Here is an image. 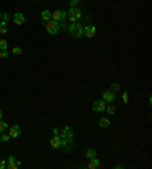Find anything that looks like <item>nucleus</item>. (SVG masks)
I'll return each instance as SVG.
<instances>
[{
    "label": "nucleus",
    "instance_id": "16",
    "mask_svg": "<svg viewBox=\"0 0 152 169\" xmlns=\"http://www.w3.org/2000/svg\"><path fill=\"white\" fill-rule=\"evenodd\" d=\"M87 158L88 160H91V158H95L96 155H97V152H96V150H93V148H90V150H87Z\"/></svg>",
    "mask_w": 152,
    "mask_h": 169
},
{
    "label": "nucleus",
    "instance_id": "20",
    "mask_svg": "<svg viewBox=\"0 0 152 169\" xmlns=\"http://www.w3.org/2000/svg\"><path fill=\"white\" fill-rule=\"evenodd\" d=\"M119 90H120V85H119L117 82H113V84H111V92L116 93V92H119Z\"/></svg>",
    "mask_w": 152,
    "mask_h": 169
},
{
    "label": "nucleus",
    "instance_id": "24",
    "mask_svg": "<svg viewBox=\"0 0 152 169\" xmlns=\"http://www.w3.org/2000/svg\"><path fill=\"white\" fill-rule=\"evenodd\" d=\"M9 19H11V17H9V14H2V21L8 23V21H9Z\"/></svg>",
    "mask_w": 152,
    "mask_h": 169
},
{
    "label": "nucleus",
    "instance_id": "3",
    "mask_svg": "<svg viewBox=\"0 0 152 169\" xmlns=\"http://www.w3.org/2000/svg\"><path fill=\"white\" fill-rule=\"evenodd\" d=\"M67 15L70 17V21H72V23H78V20L82 17V11H81L79 8H76V6H73V8L70 6V11L67 12Z\"/></svg>",
    "mask_w": 152,
    "mask_h": 169
},
{
    "label": "nucleus",
    "instance_id": "13",
    "mask_svg": "<svg viewBox=\"0 0 152 169\" xmlns=\"http://www.w3.org/2000/svg\"><path fill=\"white\" fill-rule=\"evenodd\" d=\"M110 125H111V120L108 117H100L99 119V127L100 128H108Z\"/></svg>",
    "mask_w": 152,
    "mask_h": 169
},
{
    "label": "nucleus",
    "instance_id": "30",
    "mask_svg": "<svg viewBox=\"0 0 152 169\" xmlns=\"http://www.w3.org/2000/svg\"><path fill=\"white\" fill-rule=\"evenodd\" d=\"M2 116H3V111H2V110H0V119H2Z\"/></svg>",
    "mask_w": 152,
    "mask_h": 169
},
{
    "label": "nucleus",
    "instance_id": "31",
    "mask_svg": "<svg viewBox=\"0 0 152 169\" xmlns=\"http://www.w3.org/2000/svg\"><path fill=\"white\" fill-rule=\"evenodd\" d=\"M0 20H2V12H0Z\"/></svg>",
    "mask_w": 152,
    "mask_h": 169
},
{
    "label": "nucleus",
    "instance_id": "17",
    "mask_svg": "<svg viewBox=\"0 0 152 169\" xmlns=\"http://www.w3.org/2000/svg\"><path fill=\"white\" fill-rule=\"evenodd\" d=\"M8 32V28H6V23L0 20V35H5Z\"/></svg>",
    "mask_w": 152,
    "mask_h": 169
},
{
    "label": "nucleus",
    "instance_id": "23",
    "mask_svg": "<svg viewBox=\"0 0 152 169\" xmlns=\"http://www.w3.org/2000/svg\"><path fill=\"white\" fill-rule=\"evenodd\" d=\"M12 54H14V55H20V54H21V49H20L19 46L12 47Z\"/></svg>",
    "mask_w": 152,
    "mask_h": 169
},
{
    "label": "nucleus",
    "instance_id": "18",
    "mask_svg": "<svg viewBox=\"0 0 152 169\" xmlns=\"http://www.w3.org/2000/svg\"><path fill=\"white\" fill-rule=\"evenodd\" d=\"M8 49V43L5 38H0V50H6Z\"/></svg>",
    "mask_w": 152,
    "mask_h": 169
},
{
    "label": "nucleus",
    "instance_id": "22",
    "mask_svg": "<svg viewBox=\"0 0 152 169\" xmlns=\"http://www.w3.org/2000/svg\"><path fill=\"white\" fill-rule=\"evenodd\" d=\"M9 139H11L9 134H2V136H0V140H2V142H8Z\"/></svg>",
    "mask_w": 152,
    "mask_h": 169
},
{
    "label": "nucleus",
    "instance_id": "26",
    "mask_svg": "<svg viewBox=\"0 0 152 169\" xmlns=\"http://www.w3.org/2000/svg\"><path fill=\"white\" fill-rule=\"evenodd\" d=\"M8 56V50H0V58H6Z\"/></svg>",
    "mask_w": 152,
    "mask_h": 169
},
{
    "label": "nucleus",
    "instance_id": "5",
    "mask_svg": "<svg viewBox=\"0 0 152 169\" xmlns=\"http://www.w3.org/2000/svg\"><path fill=\"white\" fill-rule=\"evenodd\" d=\"M67 19V12L64 9H57L55 12H52V20L55 21H64Z\"/></svg>",
    "mask_w": 152,
    "mask_h": 169
},
{
    "label": "nucleus",
    "instance_id": "14",
    "mask_svg": "<svg viewBox=\"0 0 152 169\" xmlns=\"http://www.w3.org/2000/svg\"><path fill=\"white\" fill-rule=\"evenodd\" d=\"M41 19H43L44 23H46V21H49V20L52 19V12H50L49 9H44V11L41 12Z\"/></svg>",
    "mask_w": 152,
    "mask_h": 169
},
{
    "label": "nucleus",
    "instance_id": "25",
    "mask_svg": "<svg viewBox=\"0 0 152 169\" xmlns=\"http://www.w3.org/2000/svg\"><path fill=\"white\" fill-rule=\"evenodd\" d=\"M0 169H6V160H0Z\"/></svg>",
    "mask_w": 152,
    "mask_h": 169
},
{
    "label": "nucleus",
    "instance_id": "4",
    "mask_svg": "<svg viewBox=\"0 0 152 169\" xmlns=\"http://www.w3.org/2000/svg\"><path fill=\"white\" fill-rule=\"evenodd\" d=\"M21 166V163H20L19 160L14 157V155H9L8 158H6V168L9 169H19Z\"/></svg>",
    "mask_w": 152,
    "mask_h": 169
},
{
    "label": "nucleus",
    "instance_id": "12",
    "mask_svg": "<svg viewBox=\"0 0 152 169\" xmlns=\"http://www.w3.org/2000/svg\"><path fill=\"white\" fill-rule=\"evenodd\" d=\"M24 21H26V19H24V15H23L21 12H15V14H14V23H15V24H20V26H21V24H24Z\"/></svg>",
    "mask_w": 152,
    "mask_h": 169
},
{
    "label": "nucleus",
    "instance_id": "11",
    "mask_svg": "<svg viewBox=\"0 0 152 169\" xmlns=\"http://www.w3.org/2000/svg\"><path fill=\"white\" fill-rule=\"evenodd\" d=\"M102 99L105 101V102H114L116 101V94L110 90V92H103L102 93Z\"/></svg>",
    "mask_w": 152,
    "mask_h": 169
},
{
    "label": "nucleus",
    "instance_id": "1",
    "mask_svg": "<svg viewBox=\"0 0 152 169\" xmlns=\"http://www.w3.org/2000/svg\"><path fill=\"white\" fill-rule=\"evenodd\" d=\"M44 24H46V31L50 35H57L58 32H59V24H58V21H55V20L50 19L49 21H46Z\"/></svg>",
    "mask_w": 152,
    "mask_h": 169
},
{
    "label": "nucleus",
    "instance_id": "8",
    "mask_svg": "<svg viewBox=\"0 0 152 169\" xmlns=\"http://www.w3.org/2000/svg\"><path fill=\"white\" fill-rule=\"evenodd\" d=\"M50 146L52 148H62V139H61V136H53L52 139H50Z\"/></svg>",
    "mask_w": 152,
    "mask_h": 169
},
{
    "label": "nucleus",
    "instance_id": "29",
    "mask_svg": "<svg viewBox=\"0 0 152 169\" xmlns=\"http://www.w3.org/2000/svg\"><path fill=\"white\" fill-rule=\"evenodd\" d=\"M52 132H53L55 136H59V130H58V128H53V130H52Z\"/></svg>",
    "mask_w": 152,
    "mask_h": 169
},
{
    "label": "nucleus",
    "instance_id": "6",
    "mask_svg": "<svg viewBox=\"0 0 152 169\" xmlns=\"http://www.w3.org/2000/svg\"><path fill=\"white\" fill-rule=\"evenodd\" d=\"M59 136H61V139H64V140H72V139H73V131H72L70 127H64L62 131H59Z\"/></svg>",
    "mask_w": 152,
    "mask_h": 169
},
{
    "label": "nucleus",
    "instance_id": "10",
    "mask_svg": "<svg viewBox=\"0 0 152 169\" xmlns=\"http://www.w3.org/2000/svg\"><path fill=\"white\" fill-rule=\"evenodd\" d=\"M20 134H21V128H20L19 125H12V127L9 128V136H11L12 139H17Z\"/></svg>",
    "mask_w": 152,
    "mask_h": 169
},
{
    "label": "nucleus",
    "instance_id": "15",
    "mask_svg": "<svg viewBox=\"0 0 152 169\" xmlns=\"http://www.w3.org/2000/svg\"><path fill=\"white\" fill-rule=\"evenodd\" d=\"M99 166H100V162H99V160H97V158H91V160H90V163H88V168H99Z\"/></svg>",
    "mask_w": 152,
    "mask_h": 169
},
{
    "label": "nucleus",
    "instance_id": "32",
    "mask_svg": "<svg viewBox=\"0 0 152 169\" xmlns=\"http://www.w3.org/2000/svg\"><path fill=\"white\" fill-rule=\"evenodd\" d=\"M79 2H81V0H79Z\"/></svg>",
    "mask_w": 152,
    "mask_h": 169
},
{
    "label": "nucleus",
    "instance_id": "19",
    "mask_svg": "<svg viewBox=\"0 0 152 169\" xmlns=\"http://www.w3.org/2000/svg\"><path fill=\"white\" fill-rule=\"evenodd\" d=\"M105 111L108 113V114H114L116 113V107L114 105H108V107H105Z\"/></svg>",
    "mask_w": 152,
    "mask_h": 169
},
{
    "label": "nucleus",
    "instance_id": "7",
    "mask_svg": "<svg viewBox=\"0 0 152 169\" xmlns=\"http://www.w3.org/2000/svg\"><path fill=\"white\" fill-rule=\"evenodd\" d=\"M105 101L103 99H97V101H95L93 102V110L97 113H102V111H105Z\"/></svg>",
    "mask_w": 152,
    "mask_h": 169
},
{
    "label": "nucleus",
    "instance_id": "9",
    "mask_svg": "<svg viewBox=\"0 0 152 169\" xmlns=\"http://www.w3.org/2000/svg\"><path fill=\"white\" fill-rule=\"evenodd\" d=\"M84 35L87 38H93L96 35V28L93 24H88V26H85L84 28Z\"/></svg>",
    "mask_w": 152,
    "mask_h": 169
},
{
    "label": "nucleus",
    "instance_id": "21",
    "mask_svg": "<svg viewBox=\"0 0 152 169\" xmlns=\"http://www.w3.org/2000/svg\"><path fill=\"white\" fill-rule=\"evenodd\" d=\"M6 128H8V124H6V122H3V120L0 119V132H3Z\"/></svg>",
    "mask_w": 152,
    "mask_h": 169
},
{
    "label": "nucleus",
    "instance_id": "2",
    "mask_svg": "<svg viewBox=\"0 0 152 169\" xmlns=\"http://www.w3.org/2000/svg\"><path fill=\"white\" fill-rule=\"evenodd\" d=\"M69 32H70V35H72L73 38H81L82 37V34H84V29H82L81 24L73 23V24L69 26Z\"/></svg>",
    "mask_w": 152,
    "mask_h": 169
},
{
    "label": "nucleus",
    "instance_id": "27",
    "mask_svg": "<svg viewBox=\"0 0 152 169\" xmlns=\"http://www.w3.org/2000/svg\"><path fill=\"white\" fill-rule=\"evenodd\" d=\"M122 99H123V102H125V104H128V93H126V92L123 93V96H122Z\"/></svg>",
    "mask_w": 152,
    "mask_h": 169
},
{
    "label": "nucleus",
    "instance_id": "28",
    "mask_svg": "<svg viewBox=\"0 0 152 169\" xmlns=\"http://www.w3.org/2000/svg\"><path fill=\"white\" fill-rule=\"evenodd\" d=\"M78 3H79V0H70V6H72V8H73V6H76Z\"/></svg>",
    "mask_w": 152,
    "mask_h": 169
}]
</instances>
